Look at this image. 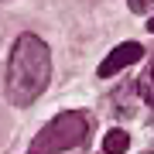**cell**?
Masks as SVG:
<instances>
[{
    "label": "cell",
    "mask_w": 154,
    "mask_h": 154,
    "mask_svg": "<svg viewBox=\"0 0 154 154\" xmlns=\"http://www.w3.org/2000/svg\"><path fill=\"white\" fill-rule=\"evenodd\" d=\"M48 75H51L48 45L38 34H21L14 41L11 65H7V99L14 106H31L45 93Z\"/></svg>",
    "instance_id": "obj_1"
},
{
    "label": "cell",
    "mask_w": 154,
    "mask_h": 154,
    "mask_svg": "<svg viewBox=\"0 0 154 154\" xmlns=\"http://www.w3.org/2000/svg\"><path fill=\"white\" fill-rule=\"evenodd\" d=\"M86 134H89V116L86 113H79V110L58 113L55 120L34 137L28 154H58V151H69V147H75V144H82Z\"/></svg>",
    "instance_id": "obj_2"
},
{
    "label": "cell",
    "mask_w": 154,
    "mask_h": 154,
    "mask_svg": "<svg viewBox=\"0 0 154 154\" xmlns=\"http://www.w3.org/2000/svg\"><path fill=\"white\" fill-rule=\"evenodd\" d=\"M140 55H144V48H140V45H137V41H127V45H120V48H113V55L106 58L103 65H99V75H116L120 69L134 65Z\"/></svg>",
    "instance_id": "obj_3"
},
{
    "label": "cell",
    "mask_w": 154,
    "mask_h": 154,
    "mask_svg": "<svg viewBox=\"0 0 154 154\" xmlns=\"http://www.w3.org/2000/svg\"><path fill=\"white\" fill-rule=\"evenodd\" d=\"M137 89H140L144 103H147V106H154V55H151V62H147V69H144V75H140Z\"/></svg>",
    "instance_id": "obj_4"
},
{
    "label": "cell",
    "mask_w": 154,
    "mask_h": 154,
    "mask_svg": "<svg viewBox=\"0 0 154 154\" xmlns=\"http://www.w3.org/2000/svg\"><path fill=\"white\" fill-rule=\"evenodd\" d=\"M127 144H130V137H127L123 130H110L106 140H103V151H106V154H123Z\"/></svg>",
    "instance_id": "obj_5"
},
{
    "label": "cell",
    "mask_w": 154,
    "mask_h": 154,
    "mask_svg": "<svg viewBox=\"0 0 154 154\" xmlns=\"http://www.w3.org/2000/svg\"><path fill=\"white\" fill-rule=\"evenodd\" d=\"M127 4H130V11H134V14H144V11H151L154 0H127Z\"/></svg>",
    "instance_id": "obj_6"
},
{
    "label": "cell",
    "mask_w": 154,
    "mask_h": 154,
    "mask_svg": "<svg viewBox=\"0 0 154 154\" xmlns=\"http://www.w3.org/2000/svg\"><path fill=\"white\" fill-rule=\"evenodd\" d=\"M147 28H151V31H154V17H151V21H147Z\"/></svg>",
    "instance_id": "obj_7"
}]
</instances>
